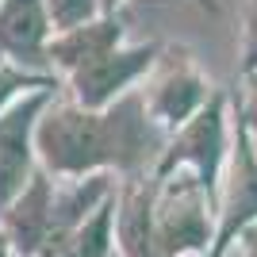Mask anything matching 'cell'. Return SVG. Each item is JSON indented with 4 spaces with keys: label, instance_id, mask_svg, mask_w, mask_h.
Segmentation results:
<instances>
[{
    "label": "cell",
    "instance_id": "4fadbf2b",
    "mask_svg": "<svg viewBox=\"0 0 257 257\" xmlns=\"http://www.w3.org/2000/svg\"><path fill=\"white\" fill-rule=\"evenodd\" d=\"M46 4H50V16H54L58 27L77 31V27L92 16V4H96V0H46Z\"/></svg>",
    "mask_w": 257,
    "mask_h": 257
},
{
    "label": "cell",
    "instance_id": "30bf717a",
    "mask_svg": "<svg viewBox=\"0 0 257 257\" xmlns=\"http://www.w3.org/2000/svg\"><path fill=\"white\" fill-rule=\"evenodd\" d=\"M119 39V31L111 27V23H92V27H77V31H69L62 39V43L54 46V58L62 65H88L92 58H100V54L111 50V43Z\"/></svg>",
    "mask_w": 257,
    "mask_h": 257
},
{
    "label": "cell",
    "instance_id": "9a60e30c",
    "mask_svg": "<svg viewBox=\"0 0 257 257\" xmlns=\"http://www.w3.org/2000/svg\"><path fill=\"white\" fill-rule=\"evenodd\" d=\"M249 62H257V12H253V46H249Z\"/></svg>",
    "mask_w": 257,
    "mask_h": 257
},
{
    "label": "cell",
    "instance_id": "2e32d148",
    "mask_svg": "<svg viewBox=\"0 0 257 257\" xmlns=\"http://www.w3.org/2000/svg\"><path fill=\"white\" fill-rule=\"evenodd\" d=\"M4 249H8V246H4V238H0V257H4Z\"/></svg>",
    "mask_w": 257,
    "mask_h": 257
},
{
    "label": "cell",
    "instance_id": "8992f818",
    "mask_svg": "<svg viewBox=\"0 0 257 257\" xmlns=\"http://www.w3.org/2000/svg\"><path fill=\"white\" fill-rule=\"evenodd\" d=\"M219 146H223V123H219V104H211L192 127L184 131V139L177 142L173 161H196V169L204 177V184H211L215 165H219Z\"/></svg>",
    "mask_w": 257,
    "mask_h": 257
},
{
    "label": "cell",
    "instance_id": "5b68a950",
    "mask_svg": "<svg viewBox=\"0 0 257 257\" xmlns=\"http://www.w3.org/2000/svg\"><path fill=\"white\" fill-rule=\"evenodd\" d=\"M8 226L23 253H35L46 242V234L54 226V207H50V188L43 184V177H35L31 188H23V200H16V207L8 215Z\"/></svg>",
    "mask_w": 257,
    "mask_h": 257
},
{
    "label": "cell",
    "instance_id": "3957f363",
    "mask_svg": "<svg viewBox=\"0 0 257 257\" xmlns=\"http://www.w3.org/2000/svg\"><path fill=\"white\" fill-rule=\"evenodd\" d=\"M43 107V96L23 100L0 119V211L23 192L27 184V169H31V150H27V131H31V115Z\"/></svg>",
    "mask_w": 257,
    "mask_h": 257
},
{
    "label": "cell",
    "instance_id": "7c38bea8",
    "mask_svg": "<svg viewBox=\"0 0 257 257\" xmlns=\"http://www.w3.org/2000/svg\"><path fill=\"white\" fill-rule=\"evenodd\" d=\"M200 100V81L196 77H181V81H169L158 96V115L161 119H184Z\"/></svg>",
    "mask_w": 257,
    "mask_h": 257
},
{
    "label": "cell",
    "instance_id": "7a4b0ae2",
    "mask_svg": "<svg viewBox=\"0 0 257 257\" xmlns=\"http://www.w3.org/2000/svg\"><path fill=\"white\" fill-rule=\"evenodd\" d=\"M154 234H158L161 257H181V253H192V249H204L207 246V207H204L200 188L177 184L158 207Z\"/></svg>",
    "mask_w": 257,
    "mask_h": 257
},
{
    "label": "cell",
    "instance_id": "52a82bcc",
    "mask_svg": "<svg viewBox=\"0 0 257 257\" xmlns=\"http://www.w3.org/2000/svg\"><path fill=\"white\" fill-rule=\"evenodd\" d=\"M238 165H234V188H230V204H226V219H223V234H219V249L246 230L249 219L257 215V161L249 158L246 146H238Z\"/></svg>",
    "mask_w": 257,
    "mask_h": 257
},
{
    "label": "cell",
    "instance_id": "6da1fadb",
    "mask_svg": "<svg viewBox=\"0 0 257 257\" xmlns=\"http://www.w3.org/2000/svg\"><path fill=\"white\" fill-rule=\"evenodd\" d=\"M43 158L62 173H85L104 161H135L142 154V119L135 104L96 119L85 111H54L39 127Z\"/></svg>",
    "mask_w": 257,
    "mask_h": 257
},
{
    "label": "cell",
    "instance_id": "ba28073f",
    "mask_svg": "<svg viewBox=\"0 0 257 257\" xmlns=\"http://www.w3.org/2000/svg\"><path fill=\"white\" fill-rule=\"evenodd\" d=\"M119 249H123V257H161L158 234H154L150 200L142 192L127 196V204L119 211Z\"/></svg>",
    "mask_w": 257,
    "mask_h": 257
},
{
    "label": "cell",
    "instance_id": "277c9868",
    "mask_svg": "<svg viewBox=\"0 0 257 257\" xmlns=\"http://www.w3.org/2000/svg\"><path fill=\"white\" fill-rule=\"evenodd\" d=\"M146 62H150V50H131V54L107 50V54H100V58H92L88 65L77 69V92H81V100H85L88 107H96V104H104L115 88L127 85Z\"/></svg>",
    "mask_w": 257,
    "mask_h": 257
},
{
    "label": "cell",
    "instance_id": "5bb4252c",
    "mask_svg": "<svg viewBox=\"0 0 257 257\" xmlns=\"http://www.w3.org/2000/svg\"><path fill=\"white\" fill-rule=\"evenodd\" d=\"M242 246H246L249 257H257V226H246V230H242Z\"/></svg>",
    "mask_w": 257,
    "mask_h": 257
},
{
    "label": "cell",
    "instance_id": "8fae6325",
    "mask_svg": "<svg viewBox=\"0 0 257 257\" xmlns=\"http://www.w3.org/2000/svg\"><path fill=\"white\" fill-rule=\"evenodd\" d=\"M111 253V207H96L92 219L73 226L62 257H107Z\"/></svg>",
    "mask_w": 257,
    "mask_h": 257
},
{
    "label": "cell",
    "instance_id": "9c48e42d",
    "mask_svg": "<svg viewBox=\"0 0 257 257\" xmlns=\"http://www.w3.org/2000/svg\"><path fill=\"white\" fill-rule=\"evenodd\" d=\"M43 31L46 23L39 0H8V8L0 16V43L16 46V50H35Z\"/></svg>",
    "mask_w": 257,
    "mask_h": 257
}]
</instances>
